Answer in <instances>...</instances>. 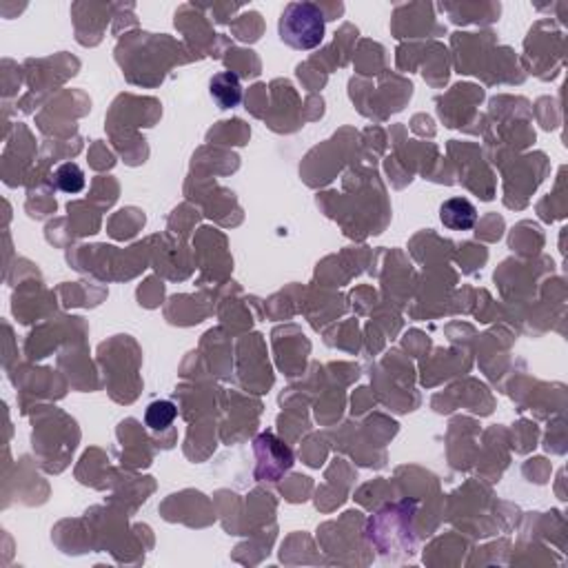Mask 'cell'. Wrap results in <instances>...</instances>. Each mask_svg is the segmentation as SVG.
<instances>
[{"label": "cell", "instance_id": "cell-3", "mask_svg": "<svg viewBox=\"0 0 568 568\" xmlns=\"http://www.w3.org/2000/svg\"><path fill=\"white\" fill-rule=\"evenodd\" d=\"M209 94L220 109H234L242 102L240 78L231 72H220L209 82Z\"/></svg>", "mask_w": 568, "mask_h": 568}, {"label": "cell", "instance_id": "cell-5", "mask_svg": "<svg viewBox=\"0 0 568 568\" xmlns=\"http://www.w3.org/2000/svg\"><path fill=\"white\" fill-rule=\"evenodd\" d=\"M56 185L65 194H81L85 189V174L76 162H65L56 171Z\"/></svg>", "mask_w": 568, "mask_h": 568}, {"label": "cell", "instance_id": "cell-2", "mask_svg": "<svg viewBox=\"0 0 568 568\" xmlns=\"http://www.w3.org/2000/svg\"><path fill=\"white\" fill-rule=\"evenodd\" d=\"M440 220L451 231H471L478 222V209L467 198H449L440 207Z\"/></svg>", "mask_w": 568, "mask_h": 568}, {"label": "cell", "instance_id": "cell-4", "mask_svg": "<svg viewBox=\"0 0 568 568\" xmlns=\"http://www.w3.org/2000/svg\"><path fill=\"white\" fill-rule=\"evenodd\" d=\"M178 417V409L174 402H167V400H158L147 407L144 413V422L151 431H165L167 426L174 425V420Z\"/></svg>", "mask_w": 568, "mask_h": 568}, {"label": "cell", "instance_id": "cell-1", "mask_svg": "<svg viewBox=\"0 0 568 568\" xmlns=\"http://www.w3.org/2000/svg\"><path fill=\"white\" fill-rule=\"evenodd\" d=\"M280 39L297 51L315 49L324 40V13L314 3H288L280 16Z\"/></svg>", "mask_w": 568, "mask_h": 568}]
</instances>
